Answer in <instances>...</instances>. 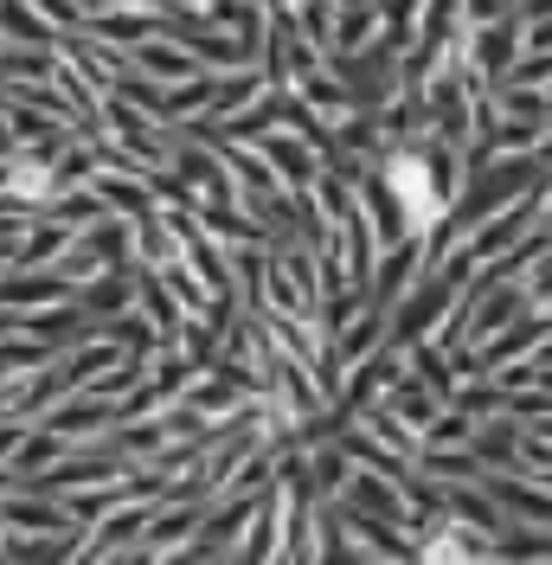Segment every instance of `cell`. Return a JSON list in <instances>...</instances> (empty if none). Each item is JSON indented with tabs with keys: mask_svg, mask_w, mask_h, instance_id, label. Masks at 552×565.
<instances>
[{
	"mask_svg": "<svg viewBox=\"0 0 552 565\" xmlns=\"http://www.w3.org/2000/svg\"><path fill=\"white\" fill-rule=\"evenodd\" d=\"M20 148V136H13V116H7V104H0V154H13Z\"/></svg>",
	"mask_w": 552,
	"mask_h": 565,
	"instance_id": "cell-12",
	"label": "cell"
},
{
	"mask_svg": "<svg viewBox=\"0 0 552 565\" xmlns=\"http://www.w3.org/2000/svg\"><path fill=\"white\" fill-rule=\"evenodd\" d=\"M353 418L367 424V430H373V437H380V444H392V450H399V457H424V430H412V424L399 418V412H392V405H385V398H373V405H360V412H353Z\"/></svg>",
	"mask_w": 552,
	"mask_h": 565,
	"instance_id": "cell-9",
	"label": "cell"
},
{
	"mask_svg": "<svg viewBox=\"0 0 552 565\" xmlns=\"http://www.w3.org/2000/svg\"><path fill=\"white\" fill-rule=\"evenodd\" d=\"M97 193H104L109 212H123V218H148V212H161V193H155V180H148V174H116V168H97Z\"/></svg>",
	"mask_w": 552,
	"mask_h": 565,
	"instance_id": "cell-7",
	"label": "cell"
},
{
	"mask_svg": "<svg viewBox=\"0 0 552 565\" xmlns=\"http://www.w3.org/2000/svg\"><path fill=\"white\" fill-rule=\"evenodd\" d=\"M0 52H7V33H0Z\"/></svg>",
	"mask_w": 552,
	"mask_h": 565,
	"instance_id": "cell-16",
	"label": "cell"
},
{
	"mask_svg": "<svg viewBox=\"0 0 552 565\" xmlns=\"http://www.w3.org/2000/svg\"><path fill=\"white\" fill-rule=\"evenodd\" d=\"M123 418H129V412H123V398H104V392H65V398H59L39 424H52V430L71 437V444H97V437H109Z\"/></svg>",
	"mask_w": 552,
	"mask_h": 565,
	"instance_id": "cell-1",
	"label": "cell"
},
{
	"mask_svg": "<svg viewBox=\"0 0 552 565\" xmlns=\"http://www.w3.org/2000/svg\"><path fill=\"white\" fill-rule=\"evenodd\" d=\"M71 296L77 289L59 270H20V264L0 270V309H20L26 316V309H52V302H71Z\"/></svg>",
	"mask_w": 552,
	"mask_h": 565,
	"instance_id": "cell-4",
	"label": "cell"
},
{
	"mask_svg": "<svg viewBox=\"0 0 552 565\" xmlns=\"http://www.w3.org/2000/svg\"><path fill=\"white\" fill-rule=\"evenodd\" d=\"M380 39V0H360V7H341L335 13V52L328 58H347V52H367Z\"/></svg>",
	"mask_w": 552,
	"mask_h": 565,
	"instance_id": "cell-10",
	"label": "cell"
},
{
	"mask_svg": "<svg viewBox=\"0 0 552 565\" xmlns=\"http://www.w3.org/2000/svg\"><path fill=\"white\" fill-rule=\"evenodd\" d=\"M533 360H540V366H552V334L540 341V348H533Z\"/></svg>",
	"mask_w": 552,
	"mask_h": 565,
	"instance_id": "cell-15",
	"label": "cell"
},
{
	"mask_svg": "<svg viewBox=\"0 0 552 565\" xmlns=\"http://www.w3.org/2000/svg\"><path fill=\"white\" fill-rule=\"evenodd\" d=\"M257 148L270 154V168L283 174V186H315L321 168H328V154H321V141H309L302 129H270V136H257Z\"/></svg>",
	"mask_w": 552,
	"mask_h": 565,
	"instance_id": "cell-3",
	"label": "cell"
},
{
	"mask_svg": "<svg viewBox=\"0 0 552 565\" xmlns=\"http://www.w3.org/2000/svg\"><path fill=\"white\" fill-rule=\"evenodd\" d=\"M276 77L264 65H232V71H219V90H212V122H232V116H238V109H251L257 104V97H264V90H270Z\"/></svg>",
	"mask_w": 552,
	"mask_h": 565,
	"instance_id": "cell-6",
	"label": "cell"
},
{
	"mask_svg": "<svg viewBox=\"0 0 552 565\" xmlns=\"http://www.w3.org/2000/svg\"><path fill=\"white\" fill-rule=\"evenodd\" d=\"M412 373V353L399 348V341H385V348L360 353L353 366H347V412H360V405H373V398H385V392L399 386Z\"/></svg>",
	"mask_w": 552,
	"mask_h": 565,
	"instance_id": "cell-2",
	"label": "cell"
},
{
	"mask_svg": "<svg viewBox=\"0 0 552 565\" xmlns=\"http://www.w3.org/2000/svg\"><path fill=\"white\" fill-rule=\"evenodd\" d=\"M20 321H26L20 309H0V341H7V334H20Z\"/></svg>",
	"mask_w": 552,
	"mask_h": 565,
	"instance_id": "cell-13",
	"label": "cell"
},
{
	"mask_svg": "<svg viewBox=\"0 0 552 565\" xmlns=\"http://www.w3.org/2000/svg\"><path fill=\"white\" fill-rule=\"evenodd\" d=\"M71 238H77V232H65L59 218H33V225H26V238H20V257H13V264H20V270H52V257H59Z\"/></svg>",
	"mask_w": 552,
	"mask_h": 565,
	"instance_id": "cell-11",
	"label": "cell"
},
{
	"mask_svg": "<svg viewBox=\"0 0 552 565\" xmlns=\"http://www.w3.org/2000/svg\"><path fill=\"white\" fill-rule=\"evenodd\" d=\"M129 58H136L141 77H155V84H180V77H200V58H193V45L187 39H173V33H155V39H141V45H129Z\"/></svg>",
	"mask_w": 552,
	"mask_h": 565,
	"instance_id": "cell-5",
	"label": "cell"
},
{
	"mask_svg": "<svg viewBox=\"0 0 552 565\" xmlns=\"http://www.w3.org/2000/svg\"><path fill=\"white\" fill-rule=\"evenodd\" d=\"M520 437H527V424L508 418V412H495V418L476 424V457L488 469H520Z\"/></svg>",
	"mask_w": 552,
	"mask_h": 565,
	"instance_id": "cell-8",
	"label": "cell"
},
{
	"mask_svg": "<svg viewBox=\"0 0 552 565\" xmlns=\"http://www.w3.org/2000/svg\"><path fill=\"white\" fill-rule=\"evenodd\" d=\"M533 565H552V559H533Z\"/></svg>",
	"mask_w": 552,
	"mask_h": 565,
	"instance_id": "cell-17",
	"label": "cell"
},
{
	"mask_svg": "<svg viewBox=\"0 0 552 565\" xmlns=\"http://www.w3.org/2000/svg\"><path fill=\"white\" fill-rule=\"evenodd\" d=\"M13 559V527H7V521H0V565Z\"/></svg>",
	"mask_w": 552,
	"mask_h": 565,
	"instance_id": "cell-14",
	"label": "cell"
}]
</instances>
